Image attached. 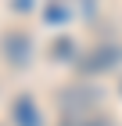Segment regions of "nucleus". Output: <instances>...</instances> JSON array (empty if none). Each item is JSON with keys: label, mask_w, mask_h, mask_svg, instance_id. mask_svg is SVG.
Here are the masks:
<instances>
[{"label": "nucleus", "mask_w": 122, "mask_h": 126, "mask_svg": "<svg viewBox=\"0 0 122 126\" xmlns=\"http://www.w3.org/2000/svg\"><path fill=\"white\" fill-rule=\"evenodd\" d=\"M4 50H7V58L14 61V65H25V61H29V40L25 36H7Z\"/></svg>", "instance_id": "2"}, {"label": "nucleus", "mask_w": 122, "mask_h": 126, "mask_svg": "<svg viewBox=\"0 0 122 126\" xmlns=\"http://www.w3.org/2000/svg\"><path fill=\"white\" fill-rule=\"evenodd\" d=\"M11 119H14V126H43L40 108L32 105V97H18V101L11 105Z\"/></svg>", "instance_id": "1"}]
</instances>
